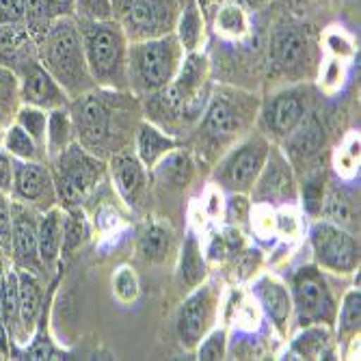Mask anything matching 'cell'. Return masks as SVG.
Segmentation results:
<instances>
[{
	"instance_id": "49",
	"label": "cell",
	"mask_w": 361,
	"mask_h": 361,
	"mask_svg": "<svg viewBox=\"0 0 361 361\" xmlns=\"http://www.w3.org/2000/svg\"><path fill=\"white\" fill-rule=\"evenodd\" d=\"M212 3H227V0H212Z\"/></svg>"
},
{
	"instance_id": "7",
	"label": "cell",
	"mask_w": 361,
	"mask_h": 361,
	"mask_svg": "<svg viewBox=\"0 0 361 361\" xmlns=\"http://www.w3.org/2000/svg\"><path fill=\"white\" fill-rule=\"evenodd\" d=\"M292 310H297V318L303 326L336 322L338 305L318 267H303L294 273Z\"/></svg>"
},
{
	"instance_id": "41",
	"label": "cell",
	"mask_w": 361,
	"mask_h": 361,
	"mask_svg": "<svg viewBox=\"0 0 361 361\" xmlns=\"http://www.w3.org/2000/svg\"><path fill=\"white\" fill-rule=\"evenodd\" d=\"M24 22H26V0H0V26L24 24Z\"/></svg>"
},
{
	"instance_id": "47",
	"label": "cell",
	"mask_w": 361,
	"mask_h": 361,
	"mask_svg": "<svg viewBox=\"0 0 361 361\" xmlns=\"http://www.w3.org/2000/svg\"><path fill=\"white\" fill-rule=\"evenodd\" d=\"M292 5H307V3H312V0H290Z\"/></svg>"
},
{
	"instance_id": "3",
	"label": "cell",
	"mask_w": 361,
	"mask_h": 361,
	"mask_svg": "<svg viewBox=\"0 0 361 361\" xmlns=\"http://www.w3.org/2000/svg\"><path fill=\"white\" fill-rule=\"evenodd\" d=\"M87 70L95 87H128V35L117 20H78Z\"/></svg>"
},
{
	"instance_id": "33",
	"label": "cell",
	"mask_w": 361,
	"mask_h": 361,
	"mask_svg": "<svg viewBox=\"0 0 361 361\" xmlns=\"http://www.w3.org/2000/svg\"><path fill=\"white\" fill-rule=\"evenodd\" d=\"M3 143H5V149L18 160H39V156H42V147L35 143V139H32L24 128H20L16 121L5 128Z\"/></svg>"
},
{
	"instance_id": "19",
	"label": "cell",
	"mask_w": 361,
	"mask_h": 361,
	"mask_svg": "<svg viewBox=\"0 0 361 361\" xmlns=\"http://www.w3.org/2000/svg\"><path fill=\"white\" fill-rule=\"evenodd\" d=\"M63 221L65 210L61 206H52L46 212H39L37 219V251L42 269L54 271L61 259V245H63Z\"/></svg>"
},
{
	"instance_id": "44",
	"label": "cell",
	"mask_w": 361,
	"mask_h": 361,
	"mask_svg": "<svg viewBox=\"0 0 361 361\" xmlns=\"http://www.w3.org/2000/svg\"><path fill=\"white\" fill-rule=\"evenodd\" d=\"M52 357V346L48 338H37V342H32L30 348L26 350V359H50Z\"/></svg>"
},
{
	"instance_id": "16",
	"label": "cell",
	"mask_w": 361,
	"mask_h": 361,
	"mask_svg": "<svg viewBox=\"0 0 361 361\" xmlns=\"http://www.w3.org/2000/svg\"><path fill=\"white\" fill-rule=\"evenodd\" d=\"M18 271V334L16 342L24 344L35 331L39 322L42 305H44V288L39 281V273H32L26 269Z\"/></svg>"
},
{
	"instance_id": "10",
	"label": "cell",
	"mask_w": 361,
	"mask_h": 361,
	"mask_svg": "<svg viewBox=\"0 0 361 361\" xmlns=\"http://www.w3.org/2000/svg\"><path fill=\"white\" fill-rule=\"evenodd\" d=\"M11 192L18 202L32 206L37 212H46L56 206V190L50 167L42 160L13 158V186Z\"/></svg>"
},
{
	"instance_id": "21",
	"label": "cell",
	"mask_w": 361,
	"mask_h": 361,
	"mask_svg": "<svg viewBox=\"0 0 361 361\" xmlns=\"http://www.w3.org/2000/svg\"><path fill=\"white\" fill-rule=\"evenodd\" d=\"M303 115L305 106L299 93H279L277 97H273V102L267 109V126L273 135L288 137L303 121Z\"/></svg>"
},
{
	"instance_id": "38",
	"label": "cell",
	"mask_w": 361,
	"mask_h": 361,
	"mask_svg": "<svg viewBox=\"0 0 361 361\" xmlns=\"http://www.w3.org/2000/svg\"><path fill=\"white\" fill-rule=\"evenodd\" d=\"M195 348H197V359H202V361L223 359L227 350V334L223 329H212L210 334L202 338V342Z\"/></svg>"
},
{
	"instance_id": "18",
	"label": "cell",
	"mask_w": 361,
	"mask_h": 361,
	"mask_svg": "<svg viewBox=\"0 0 361 361\" xmlns=\"http://www.w3.org/2000/svg\"><path fill=\"white\" fill-rule=\"evenodd\" d=\"M257 192L255 197L259 202L271 204V202H286L292 197V173H290V165L286 162V158L277 152H269V158L264 162V169L257 176L255 184Z\"/></svg>"
},
{
	"instance_id": "8",
	"label": "cell",
	"mask_w": 361,
	"mask_h": 361,
	"mask_svg": "<svg viewBox=\"0 0 361 361\" xmlns=\"http://www.w3.org/2000/svg\"><path fill=\"white\" fill-rule=\"evenodd\" d=\"M312 249L318 269L331 273H353L359 264V245L344 227L320 221L312 227Z\"/></svg>"
},
{
	"instance_id": "34",
	"label": "cell",
	"mask_w": 361,
	"mask_h": 361,
	"mask_svg": "<svg viewBox=\"0 0 361 361\" xmlns=\"http://www.w3.org/2000/svg\"><path fill=\"white\" fill-rule=\"evenodd\" d=\"M338 340L346 342L350 338L357 336L359 331V322H361V294L359 290H350L344 301H342V310L338 312Z\"/></svg>"
},
{
	"instance_id": "24",
	"label": "cell",
	"mask_w": 361,
	"mask_h": 361,
	"mask_svg": "<svg viewBox=\"0 0 361 361\" xmlns=\"http://www.w3.org/2000/svg\"><path fill=\"white\" fill-rule=\"evenodd\" d=\"M74 141V128H72V117L68 106L52 109L48 111V126H46V152L52 158L61 149H65Z\"/></svg>"
},
{
	"instance_id": "31",
	"label": "cell",
	"mask_w": 361,
	"mask_h": 361,
	"mask_svg": "<svg viewBox=\"0 0 361 361\" xmlns=\"http://www.w3.org/2000/svg\"><path fill=\"white\" fill-rule=\"evenodd\" d=\"M89 238V223L85 219L82 208L65 210V221H63V245H61V257L72 255L85 240Z\"/></svg>"
},
{
	"instance_id": "27",
	"label": "cell",
	"mask_w": 361,
	"mask_h": 361,
	"mask_svg": "<svg viewBox=\"0 0 361 361\" xmlns=\"http://www.w3.org/2000/svg\"><path fill=\"white\" fill-rule=\"evenodd\" d=\"M171 249V232L162 223H149L139 236V255L145 262H162Z\"/></svg>"
},
{
	"instance_id": "36",
	"label": "cell",
	"mask_w": 361,
	"mask_h": 361,
	"mask_svg": "<svg viewBox=\"0 0 361 361\" xmlns=\"http://www.w3.org/2000/svg\"><path fill=\"white\" fill-rule=\"evenodd\" d=\"M113 292L121 303H135L139 297V279L130 267L117 269L113 275Z\"/></svg>"
},
{
	"instance_id": "15",
	"label": "cell",
	"mask_w": 361,
	"mask_h": 361,
	"mask_svg": "<svg viewBox=\"0 0 361 361\" xmlns=\"http://www.w3.org/2000/svg\"><path fill=\"white\" fill-rule=\"evenodd\" d=\"M312 54V37L299 24H281L271 39V63L275 72L294 74L301 72Z\"/></svg>"
},
{
	"instance_id": "4",
	"label": "cell",
	"mask_w": 361,
	"mask_h": 361,
	"mask_svg": "<svg viewBox=\"0 0 361 361\" xmlns=\"http://www.w3.org/2000/svg\"><path fill=\"white\" fill-rule=\"evenodd\" d=\"M184 48L176 32L128 44V87L143 93L165 89L180 70Z\"/></svg>"
},
{
	"instance_id": "35",
	"label": "cell",
	"mask_w": 361,
	"mask_h": 361,
	"mask_svg": "<svg viewBox=\"0 0 361 361\" xmlns=\"http://www.w3.org/2000/svg\"><path fill=\"white\" fill-rule=\"evenodd\" d=\"M20 128H24L26 133L35 139V143L39 147H44L46 143V126H48V111L44 109H37V106H28V104H22L16 113V119H13Z\"/></svg>"
},
{
	"instance_id": "6",
	"label": "cell",
	"mask_w": 361,
	"mask_h": 361,
	"mask_svg": "<svg viewBox=\"0 0 361 361\" xmlns=\"http://www.w3.org/2000/svg\"><path fill=\"white\" fill-rule=\"evenodd\" d=\"M208 78V59L200 52H186L173 80L162 89V104L176 115L195 119L204 109V85Z\"/></svg>"
},
{
	"instance_id": "23",
	"label": "cell",
	"mask_w": 361,
	"mask_h": 361,
	"mask_svg": "<svg viewBox=\"0 0 361 361\" xmlns=\"http://www.w3.org/2000/svg\"><path fill=\"white\" fill-rule=\"evenodd\" d=\"M240 115L225 97H214L204 117V133L214 141L232 139L240 130Z\"/></svg>"
},
{
	"instance_id": "20",
	"label": "cell",
	"mask_w": 361,
	"mask_h": 361,
	"mask_svg": "<svg viewBox=\"0 0 361 361\" xmlns=\"http://www.w3.org/2000/svg\"><path fill=\"white\" fill-rule=\"evenodd\" d=\"M255 297L264 310V314L271 318V322L283 334L288 329V322L292 316V294L290 290L275 279L273 275L259 277L255 283Z\"/></svg>"
},
{
	"instance_id": "9",
	"label": "cell",
	"mask_w": 361,
	"mask_h": 361,
	"mask_svg": "<svg viewBox=\"0 0 361 361\" xmlns=\"http://www.w3.org/2000/svg\"><path fill=\"white\" fill-rule=\"evenodd\" d=\"M271 145L267 139L253 137L240 147H236L232 154H227V158L221 162V167L216 171V180L229 188L232 192H247L253 188L257 176L264 169V162L269 158Z\"/></svg>"
},
{
	"instance_id": "14",
	"label": "cell",
	"mask_w": 361,
	"mask_h": 361,
	"mask_svg": "<svg viewBox=\"0 0 361 361\" xmlns=\"http://www.w3.org/2000/svg\"><path fill=\"white\" fill-rule=\"evenodd\" d=\"M214 290L212 286H202L197 288L188 299L182 303L178 312V338L182 346L195 348L202 342V338L210 331L212 320H214Z\"/></svg>"
},
{
	"instance_id": "42",
	"label": "cell",
	"mask_w": 361,
	"mask_h": 361,
	"mask_svg": "<svg viewBox=\"0 0 361 361\" xmlns=\"http://www.w3.org/2000/svg\"><path fill=\"white\" fill-rule=\"evenodd\" d=\"M13 186V156L5 149L0 152V190L11 192Z\"/></svg>"
},
{
	"instance_id": "2",
	"label": "cell",
	"mask_w": 361,
	"mask_h": 361,
	"mask_svg": "<svg viewBox=\"0 0 361 361\" xmlns=\"http://www.w3.org/2000/svg\"><path fill=\"white\" fill-rule=\"evenodd\" d=\"M35 46L37 61L63 87L68 97H78L95 87L87 70L82 35L76 18H54Z\"/></svg>"
},
{
	"instance_id": "22",
	"label": "cell",
	"mask_w": 361,
	"mask_h": 361,
	"mask_svg": "<svg viewBox=\"0 0 361 361\" xmlns=\"http://www.w3.org/2000/svg\"><path fill=\"white\" fill-rule=\"evenodd\" d=\"M173 149H178V141L173 137L165 135L160 128H156L149 121H141L137 133V156L145 169L156 167Z\"/></svg>"
},
{
	"instance_id": "26",
	"label": "cell",
	"mask_w": 361,
	"mask_h": 361,
	"mask_svg": "<svg viewBox=\"0 0 361 361\" xmlns=\"http://www.w3.org/2000/svg\"><path fill=\"white\" fill-rule=\"evenodd\" d=\"M0 320L9 338L18 334V271L9 269L0 275Z\"/></svg>"
},
{
	"instance_id": "25",
	"label": "cell",
	"mask_w": 361,
	"mask_h": 361,
	"mask_svg": "<svg viewBox=\"0 0 361 361\" xmlns=\"http://www.w3.org/2000/svg\"><path fill=\"white\" fill-rule=\"evenodd\" d=\"M180 279L186 288H197L206 279V259L202 255L200 243L192 234H188L180 253Z\"/></svg>"
},
{
	"instance_id": "30",
	"label": "cell",
	"mask_w": 361,
	"mask_h": 361,
	"mask_svg": "<svg viewBox=\"0 0 361 361\" xmlns=\"http://www.w3.org/2000/svg\"><path fill=\"white\" fill-rule=\"evenodd\" d=\"M176 37L180 39L184 52H195L197 48L202 46V39H204V18H202V11L195 3H190L180 22H178V30H176Z\"/></svg>"
},
{
	"instance_id": "11",
	"label": "cell",
	"mask_w": 361,
	"mask_h": 361,
	"mask_svg": "<svg viewBox=\"0 0 361 361\" xmlns=\"http://www.w3.org/2000/svg\"><path fill=\"white\" fill-rule=\"evenodd\" d=\"M121 9V28L128 39H149L169 32V11L162 0H113Z\"/></svg>"
},
{
	"instance_id": "12",
	"label": "cell",
	"mask_w": 361,
	"mask_h": 361,
	"mask_svg": "<svg viewBox=\"0 0 361 361\" xmlns=\"http://www.w3.org/2000/svg\"><path fill=\"white\" fill-rule=\"evenodd\" d=\"M37 219L39 212L22 202H11V253L16 269L39 273L42 262L37 251Z\"/></svg>"
},
{
	"instance_id": "32",
	"label": "cell",
	"mask_w": 361,
	"mask_h": 361,
	"mask_svg": "<svg viewBox=\"0 0 361 361\" xmlns=\"http://www.w3.org/2000/svg\"><path fill=\"white\" fill-rule=\"evenodd\" d=\"M216 30L223 32V35L232 37V39H240L249 32V18L247 11L234 3V0H227L223 3V7L216 13Z\"/></svg>"
},
{
	"instance_id": "37",
	"label": "cell",
	"mask_w": 361,
	"mask_h": 361,
	"mask_svg": "<svg viewBox=\"0 0 361 361\" xmlns=\"http://www.w3.org/2000/svg\"><path fill=\"white\" fill-rule=\"evenodd\" d=\"M50 18L46 13V7H44V0H26V28L30 32L32 42H39L42 35L48 30L50 26Z\"/></svg>"
},
{
	"instance_id": "17",
	"label": "cell",
	"mask_w": 361,
	"mask_h": 361,
	"mask_svg": "<svg viewBox=\"0 0 361 361\" xmlns=\"http://www.w3.org/2000/svg\"><path fill=\"white\" fill-rule=\"evenodd\" d=\"M111 173H113L119 195L123 197V202L135 208L141 206L145 188H147V176L137 152L133 149L115 152L111 156Z\"/></svg>"
},
{
	"instance_id": "45",
	"label": "cell",
	"mask_w": 361,
	"mask_h": 361,
	"mask_svg": "<svg viewBox=\"0 0 361 361\" xmlns=\"http://www.w3.org/2000/svg\"><path fill=\"white\" fill-rule=\"evenodd\" d=\"M9 355V334L5 329L3 320H0V359H5Z\"/></svg>"
},
{
	"instance_id": "40",
	"label": "cell",
	"mask_w": 361,
	"mask_h": 361,
	"mask_svg": "<svg viewBox=\"0 0 361 361\" xmlns=\"http://www.w3.org/2000/svg\"><path fill=\"white\" fill-rule=\"evenodd\" d=\"M0 249L5 255L11 253V202L3 190H0Z\"/></svg>"
},
{
	"instance_id": "13",
	"label": "cell",
	"mask_w": 361,
	"mask_h": 361,
	"mask_svg": "<svg viewBox=\"0 0 361 361\" xmlns=\"http://www.w3.org/2000/svg\"><path fill=\"white\" fill-rule=\"evenodd\" d=\"M20 78V100L22 104L37 106L44 111L61 109L70 104L68 93L63 87L46 72L39 61H22V68L18 70Z\"/></svg>"
},
{
	"instance_id": "1",
	"label": "cell",
	"mask_w": 361,
	"mask_h": 361,
	"mask_svg": "<svg viewBox=\"0 0 361 361\" xmlns=\"http://www.w3.org/2000/svg\"><path fill=\"white\" fill-rule=\"evenodd\" d=\"M123 93L117 89L93 87L78 97H72L68 104L72 128H74V141L80 143L93 156H104L111 152H119L126 130V106H123Z\"/></svg>"
},
{
	"instance_id": "39",
	"label": "cell",
	"mask_w": 361,
	"mask_h": 361,
	"mask_svg": "<svg viewBox=\"0 0 361 361\" xmlns=\"http://www.w3.org/2000/svg\"><path fill=\"white\" fill-rule=\"evenodd\" d=\"M113 16V0H74L76 20H111Z\"/></svg>"
},
{
	"instance_id": "48",
	"label": "cell",
	"mask_w": 361,
	"mask_h": 361,
	"mask_svg": "<svg viewBox=\"0 0 361 361\" xmlns=\"http://www.w3.org/2000/svg\"><path fill=\"white\" fill-rule=\"evenodd\" d=\"M3 139H5V126L0 123V143H3Z\"/></svg>"
},
{
	"instance_id": "29",
	"label": "cell",
	"mask_w": 361,
	"mask_h": 361,
	"mask_svg": "<svg viewBox=\"0 0 361 361\" xmlns=\"http://www.w3.org/2000/svg\"><path fill=\"white\" fill-rule=\"evenodd\" d=\"M158 173L165 184L186 188L190 178H192V162L190 156L184 152H169L165 158L158 162Z\"/></svg>"
},
{
	"instance_id": "5",
	"label": "cell",
	"mask_w": 361,
	"mask_h": 361,
	"mask_svg": "<svg viewBox=\"0 0 361 361\" xmlns=\"http://www.w3.org/2000/svg\"><path fill=\"white\" fill-rule=\"evenodd\" d=\"M50 160L56 204H61L63 210L82 208V204L95 192L97 184L102 182L104 162L76 141L54 154Z\"/></svg>"
},
{
	"instance_id": "46",
	"label": "cell",
	"mask_w": 361,
	"mask_h": 361,
	"mask_svg": "<svg viewBox=\"0 0 361 361\" xmlns=\"http://www.w3.org/2000/svg\"><path fill=\"white\" fill-rule=\"evenodd\" d=\"M7 269H5V253H3V249H0V275H3Z\"/></svg>"
},
{
	"instance_id": "28",
	"label": "cell",
	"mask_w": 361,
	"mask_h": 361,
	"mask_svg": "<svg viewBox=\"0 0 361 361\" xmlns=\"http://www.w3.org/2000/svg\"><path fill=\"white\" fill-rule=\"evenodd\" d=\"M20 106L22 100H20L18 72L11 68H0V123L5 128L11 126Z\"/></svg>"
},
{
	"instance_id": "43",
	"label": "cell",
	"mask_w": 361,
	"mask_h": 361,
	"mask_svg": "<svg viewBox=\"0 0 361 361\" xmlns=\"http://www.w3.org/2000/svg\"><path fill=\"white\" fill-rule=\"evenodd\" d=\"M44 7L50 20L74 18V0H44Z\"/></svg>"
}]
</instances>
